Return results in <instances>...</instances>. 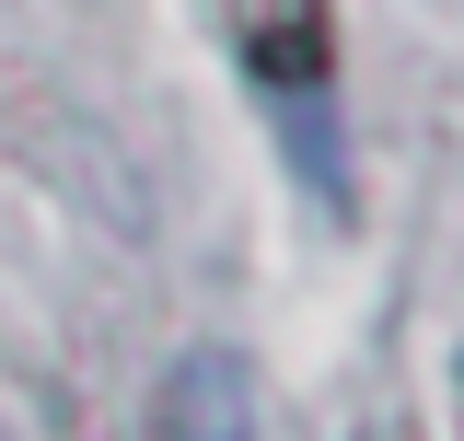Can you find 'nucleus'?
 Segmentation results:
<instances>
[{"label": "nucleus", "mask_w": 464, "mask_h": 441, "mask_svg": "<svg viewBox=\"0 0 464 441\" xmlns=\"http://www.w3.org/2000/svg\"><path fill=\"white\" fill-rule=\"evenodd\" d=\"M163 430L174 441H244V372H232V360H198V372L163 395Z\"/></svg>", "instance_id": "2"}, {"label": "nucleus", "mask_w": 464, "mask_h": 441, "mask_svg": "<svg viewBox=\"0 0 464 441\" xmlns=\"http://www.w3.org/2000/svg\"><path fill=\"white\" fill-rule=\"evenodd\" d=\"M244 58H256V93L314 105L325 70H337V47H325V0H267V12L244 24Z\"/></svg>", "instance_id": "1"}]
</instances>
